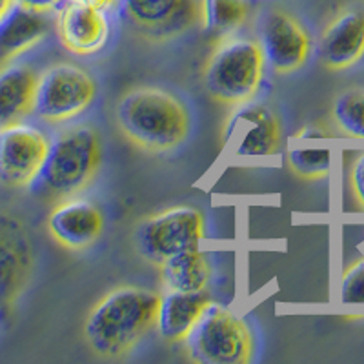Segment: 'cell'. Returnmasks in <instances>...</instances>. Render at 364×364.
Segmentation results:
<instances>
[{"instance_id": "1", "label": "cell", "mask_w": 364, "mask_h": 364, "mask_svg": "<svg viewBox=\"0 0 364 364\" xmlns=\"http://www.w3.org/2000/svg\"><path fill=\"white\" fill-rule=\"evenodd\" d=\"M162 294L141 286H119L87 314L84 337L95 355L124 357L157 328Z\"/></svg>"}, {"instance_id": "2", "label": "cell", "mask_w": 364, "mask_h": 364, "mask_svg": "<svg viewBox=\"0 0 364 364\" xmlns=\"http://www.w3.org/2000/svg\"><path fill=\"white\" fill-rule=\"evenodd\" d=\"M120 133L149 154H170L190 139L191 112L184 99L159 86L126 91L115 108Z\"/></svg>"}, {"instance_id": "3", "label": "cell", "mask_w": 364, "mask_h": 364, "mask_svg": "<svg viewBox=\"0 0 364 364\" xmlns=\"http://www.w3.org/2000/svg\"><path fill=\"white\" fill-rule=\"evenodd\" d=\"M102 164V139L95 126L75 124L51 139L48 159L33 186L58 199L82 193Z\"/></svg>"}, {"instance_id": "4", "label": "cell", "mask_w": 364, "mask_h": 364, "mask_svg": "<svg viewBox=\"0 0 364 364\" xmlns=\"http://www.w3.org/2000/svg\"><path fill=\"white\" fill-rule=\"evenodd\" d=\"M266 57L257 38H220L204 66V90L213 100L226 106L252 102L261 91Z\"/></svg>"}, {"instance_id": "5", "label": "cell", "mask_w": 364, "mask_h": 364, "mask_svg": "<svg viewBox=\"0 0 364 364\" xmlns=\"http://www.w3.org/2000/svg\"><path fill=\"white\" fill-rule=\"evenodd\" d=\"M182 344L190 360L197 364H248L255 352L250 324L213 301L208 302Z\"/></svg>"}, {"instance_id": "6", "label": "cell", "mask_w": 364, "mask_h": 364, "mask_svg": "<svg viewBox=\"0 0 364 364\" xmlns=\"http://www.w3.org/2000/svg\"><path fill=\"white\" fill-rule=\"evenodd\" d=\"M204 235L206 220L197 208L173 206L136 224L133 245L146 261L161 266L178 253L199 248Z\"/></svg>"}, {"instance_id": "7", "label": "cell", "mask_w": 364, "mask_h": 364, "mask_svg": "<svg viewBox=\"0 0 364 364\" xmlns=\"http://www.w3.org/2000/svg\"><path fill=\"white\" fill-rule=\"evenodd\" d=\"M97 97L95 77L71 63L53 64L41 73L33 117L46 124H66L82 115Z\"/></svg>"}, {"instance_id": "8", "label": "cell", "mask_w": 364, "mask_h": 364, "mask_svg": "<svg viewBox=\"0 0 364 364\" xmlns=\"http://www.w3.org/2000/svg\"><path fill=\"white\" fill-rule=\"evenodd\" d=\"M257 41L266 57V66L273 73L290 75L308 63L311 38L295 15L279 8H269L257 18Z\"/></svg>"}, {"instance_id": "9", "label": "cell", "mask_w": 364, "mask_h": 364, "mask_svg": "<svg viewBox=\"0 0 364 364\" xmlns=\"http://www.w3.org/2000/svg\"><path fill=\"white\" fill-rule=\"evenodd\" d=\"M51 139L33 124L0 129V184L9 188L33 186L48 159Z\"/></svg>"}, {"instance_id": "10", "label": "cell", "mask_w": 364, "mask_h": 364, "mask_svg": "<svg viewBox=\"0 0 364 364\" xmlns=\"http://www.w3.org/2000/svg\"><path fill=\"white\" fill-rule=\"evenodd\" d=\"M282 124L272 108L259 102L237 106L224 124V146L239 157H269L281 148Z\"/></svg>"}, {"instance_id": "11", "label": "cell", "mask_w": 364, "mask_h": 364, "mask_svg": "<svg viewBox=\"0 0 364 364\" xmlns=\"http://www.w3.org/2000/svg\"><path fill=\"white\" fill-rule=\"evenodd\" d=\"M136 33L154 42L177 38L200 21V0H122Z\"/></svg>"}, {"instance_id": "12", "label": "cell", "mask_w": 364, "mask_h": 364, "mask_svg": "<svg viewBox=\"0 0 364 364\" xmlns=\"http://www.w3.org/2000/svg\"><path fill=\"white\" fill-rule=\"evenodd\" d=\"M33 268V250L21 220L0 215V318H6L24 291Z\"/></svg>"}, {"instance_id": "13", "label": "cell", "mask_w": 364, "mask_h": 364, "mask_svg": "<svg viewBox=\"0 0 364 364\" xmlns=\"http://www.w3.org/2000/svg\"><path fill=\"white\" fill-rule=\"evenodd\" d=\"M57 33L70 53L79 57L95 55L109 41V13L82 0H64L57 9Z\"/></svg>"}, {"instance_id": "14", "label": "cell", "mask_w": 364, "mask_h": 364, "mask_svg": "<svg viewBox=\"0 0 364 364\" xmlns=\"http://www.w3.org/2000/svg\"><path fill=\"white\" fill-rule=\"evenodd\" d=\"M106 226L104 213L95 203L80 197L63 199L48 217V232L63 248L71 252L90 250Z\"/></svg>"}, {"instance_id": "15", "label": "cell", "mask_w": 364, "mask_h": 364, "mask_svg": "<svg viewBox=\"0 0 364 364\" xmlns=\"http://www.w3.org/2000/svg\"><path fill=\"white\" fill-rule=\"evenodd\" d=\"M318 58L331 71H344L364 58V8L341 11L324 28L318 42Z\"/></svg>"}, {"instance_id": "16", "label": "cell", "mask_w": 364, "mask_h": 364, "mask_svg": "<svg viewBox=\"0 0 364 364\" xmlns=\"http://www.w3.org/2000/svg\"><path fill=\"white\" fill-rule=\"evenodd\" d=\"M38 77L24 63H8L0 68V129L33 115Z\"/></svg>"}, {"instance_id": "17", "label": "cell", "mask_w": 364, "mask_h": 364, "mask_svg": "<svg viewBox=\"0 0 364 364\" xmlns=\"http://www.w3.org/2000/svg\"><path fill=\"white\" fill-rule=\"evenodd\" d=\"M51 29L48 13L13 2L0 17V58L11 60L44 41Z\"/></svg>"}, {"instance_id": "18", "label": "cell", "mask_w": 364, "mask_h": 364, "mask_svg": "<svg viewBox=\"0 0 364 364\" xmlns=\"http://www.w3.org/2000/svg\"><path fill=\"white\" fill-rule=\"evenodd\" d=\"M210 301L208 291L184 294V291L166 290L159 308V333L170 343H184Z\"/></svg>"}, {"instance_id": "19", "label": "cell", "mask_w": 364, "mask_h": 364, "mask_svg": "<svg viewBox=\"0 0 364 364\" xmlns=\"http://www.w3.org/2000/svg\"><path fill=\"white\" fill-rule=\"evenodd\" d=\"M159 268H161L164 290L199 294V291H208L211 282L210 259L199 248L178 253Z\"/></svg>"}, {"instance_id": "20", "label": "cell", "mask_w": 364, "mask_h": 364, "mask_svg": "<svg viewBox=\"0 0 364 364\" xmlns=\"http://www.w3.org/2000/svg\"><path fill=\"white\" fill-rule=\"evenodd\" d=\"M250 17L248 0H200V21L217 38L232 37Z\"/></svg>"}, {"instance_id": "21", "label": "cell", "mask_w": 364, "mask_h": 364, "mask_svg": "<svg viewBox=\"0 0 364 364\" xmlns=\"http://www.w3.org/2000/svg\"><path fill=\"white\" fill-rule=\"evenodd\" d=\"M331 119L343 135L364 141V86L343 91L333 100Z\"/></svg>"}, {"instance_id": "22", "label": "cell", "mask_w": 364, "mask_h": 364, "mask_svg": "<svg viewBox=\"0 0 364 364\" xmlns=\"http://www.w3.org/2000/svg\"><path fill=\"white\" fill-rule=\"evenodd\" d=\"M286 161L290 170L297 177L306 181L326 178L331 173L333 154L330 148H315V146H290Z\"/></svg>"}, {"instance_id": "23", "label": "cell", "mask_w": 364, "mask_h": 364, "mask_svg": "<svg viewBox=\"0 0 364 364\" xmlns=\"http://www.w3.org/2000/svg\"><path fill=\"white\" fill-rule=\"evenodd\" d=\"M339 295L343 304L364 306V257H359L344 268Z\"/></svg>"}, {"instance_id": "24", "label": "cell", "mask_w": 364, "mask_h": 364, "mask_svg": "<svg viewBox=\"0 0 364 364\" xmlns=\"http://www.w3.org/2000/svg\"><path fill=\"white\" fill-rule=\"evenodd\" d=\"M348 178H350V188H352L353 199L359 204L360 210L364 211V154H359L353 159Z\"/></svg>"}, {"instance_id": "25", "label": "cell", "mask_w": 364, "mask_h": 364, "mask_svg": "<svg viewBox=\"0 0 364 364\" xmlns=\"http://www.w3.org/2000/svg\"><path fill=\"white\" fill-rule=\"evenodd\" d=\"M295 141H324V139H330V133L324 126L321 124H310L306 128L299 129L294 135Z\"/></svg>"}, {"instance_id": "26", "label": "cell", "mask_w": 364, "mask_h": 364, "mask_svg": "<svg viewBox=\"0 0 364 364\" xmlns=\"http://www.w3.org/2000/svg\"><path fill=\"white\" fill-rule=\"evenodd\" d=\"M17 4L26 6V8L37 9V11L51 13L64 4V0H15Z\"/></svg>"}, {"instance_id": "27", "label": "cell", "mask_w": 364, "mask_h": 364, "mask_svg": "<svg viewBox=\"0 0 364 364\" xmlns=\"http://www.w3.org/2000/svg\"><path fill=\"white\" fill-rule=\"evenodd\" d=\"M82 2L95 6V8L104 9V11L109 13V11H113V9L119 8V4L122 2V0H82Z\"/></svg>"}, {"instance_id": "28", "label": "cell", "mask_w": 364, "mask_h": 364, "mask_svg": "<svg viewBox=\"0 0 364 364\" xmlns=\"http://www.w3.org/2000/svg\"><path fill=\"white\" fill-rule=\"evenodd\" d=\"M13 2H15V0H0V17H2L9 8H11Z\"/></svg>"}]
</instances>
